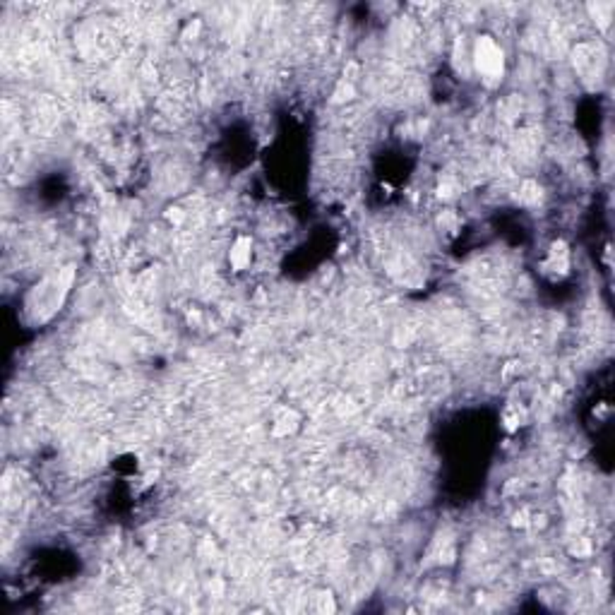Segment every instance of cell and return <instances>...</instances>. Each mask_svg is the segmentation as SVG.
Segmentation results:
<instances>
[{
  "instance_id": "obj_1",
  "label": "cell",
  "mask_w": 615,
  "mask_h": 615,
  "mask_svg": "<svg viewBox=\"0 0 615 615\" xmlns=\"http://www.w3.org/2000/svg\"><path fill=\"white\" fill-rule=\"evenodd\" d=\"M476 63L478 70L488 72V75H497L502 70V53L490 39H481L476 46Z\"/></svg>"
},
{
  "instance_id": "obj_2",
  "label": "cell",
  "mask_w": 615,
  "mask_h": 615,
  "mask_svg": "<svg viewBox=\"0 0 615 615\" xmlns=\"http://www.w3.org/2000/svg\"><path fill=\"white\" fill-rule=\"evenodd\" d=\"M248 262H250V240L238 238L236 245H233V250H231V265L236 267V270H243Z\"/></svg>"
}]
</instances>
